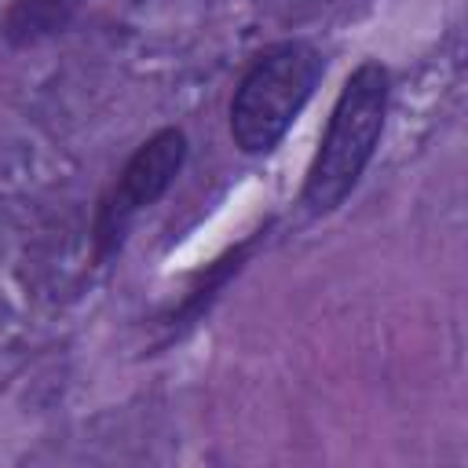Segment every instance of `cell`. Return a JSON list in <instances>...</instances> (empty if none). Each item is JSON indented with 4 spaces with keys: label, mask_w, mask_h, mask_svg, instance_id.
Returning <instances> with one entry per match:
<instances>
[{
    "label": "cell",
    "mask_w": 468,
    "mask_h": 468,
    "mask_svg": "<svg viewBox=\"0 0 468 468\" xmlns=\"http://www.w3.org/2000/svg\"><path fill=\"white\" fill-rule=\"evenodd\" d=\"M388 102H391L388 66H380L377 58L358 62L329 110V124L300 186V205L311 216H329L355 194L380 146Z\"/></svg>",
    "instance_id": "obj_1"
},
{
    "label": "cell",
    "mask_w": 468,
    "mask_h": 468,
    "mask_svg": "<svg viewBox=\"0 0 468 468\" xmlns=\"http://www.w3.org/2000/svg\"><path fill=\"white\" fill-rule=\"evenodd\" d=\"M325 58L307 40H278L263 48L230 95V139L245 157L271 154L311 102Z\"/></svg>",
    "instance_id": "obj_2"
},
{
    "label": "cell",
    "mask_w": 468,
    "mask_h": 468,
    "mask_svg": "<svg viewBox=\"0 0 468 468\" xmlns=\"http://www.w3.org/2000/svg\"><path fill=\"white\" fill-rule=\"evenodd\" d=\"M186 154H190V143H186L183 128H157L143 146H135V154L124 161L113 186L102 194V201L95 208L91 241H95L99 263H106L113 252H121L124 234L135 223V216L143 208L157 205L172 190L176 176L186 165Z\"/></svg>",
    "instance_id": "obj_3"
},
{
    "label": "cell",
    "mask_w": 468,
    "mask_h": 468,
    "mask_svg": "<svg viewBox=\"0 0 468 468\" xmlns=\"http://www.w3.org/2000/svg\"><path fill=\"white\" fill-rule=\"evenodd\" d=\"M84 0H15L0 18V37L11 48H33L73 26Z\"/></svg>",
    "instance_id": "obj_4"
},
{
    "label": "cell",
    "mask_w": 468,
    "mask_h": 468,
    "mask_svg": "<svg viewBox=\"0 0 468 468\" xmlns=\"http://www.w3.org/2000/svg\"><path fill=\"white\" fill-rule=\"evenodd\" d=\"M252 241H256V238H252ZM252 241H249V245H252ZM249 245L234 249L227 260H216V263L208 267V274H205V285H197V289H194V292L183 300V307H179V318H197V314L208 307V300H212V296H216V292L227 285V278H230V274L241 267V260H245Z\"/></svg>",
    "instance_id": "obj_5"
}]
</instances>
